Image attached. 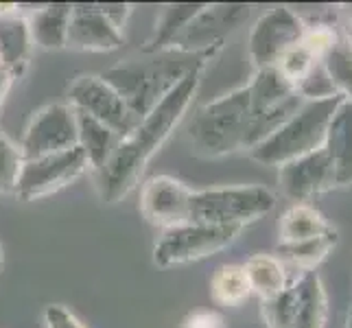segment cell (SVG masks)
I'll list each match as a JSON object with an SVG mask.
<instances>
[{"label":"cell","instance_id":"cell-31","mask_svg":"<svg viewBox=\"0 0 352 328\" xmlns=\"http://www.w3.org/2000/svg\"><path fill=\"white\" fill-rule=\"evenodd\" d=\"M348 328H352V307H350V315H348Z\"/></svg>","mask_w":352,"mask_h":328},{"label":"cell","instance_id":"cell-18","mask_svg":"<svg viewBox=\"0 0 352 328\" xmlns=\"http://www.w3.org/2000/svg\"><path fill=\"white\" fill-rule=\"evenodd\" d=\"M70 14H72V5L68 3H53L35 9L27 18L33 46H40L44 51L66 48Z\"/></svg>","mask_w":352,"mask_h":328},{"label":"cell","instance_id":"cell-29","mask_svg":"<svg viewBox=\"0 0 352 328\" xmlns=\"http://www.w3.org/2000/svg\"><path fill=\"white\" fill-rule=\"evenodd\" d=\"M44 324L46 328H88L75 313L62 305H48L44 309Z\"/></svg>","mask_w":352,"mask_h":328},{"label":"cell","instance_id":"cell-10","mask_svg":"<svg viewBox=\"0 0 352 328\" xmlns=\"http://www.w3.org/2000/svg\"><path fill=\"white\" fill-rule=\"evenodd\" d=\"M77 112L68 103H51L33 114L20 140L22 160H38L44 155L77 147Z\"/></svg>","mask_w":352,"mask_h":328},{"label":"cell","instance_id":"cell-2","mask_svg":"<svg viewBox=\"0 0 352 328\" xmlns=\"http://www.w3.org/2000/svg\"><path fill=\"white\" fill-rule=\"evenodd\" d=\"M221 48L186 53L177 48L129 57L101 72V77L123 96L127 107L140 120L171 92L177 83L195 70H206Z\"/></svg>","mask_w":352,"mask_h":328},{"label":"cell","instance_id":"cell-9","mask_svg":"<svg viewBox=\"0 0 352 328\" xmlns=\"http://www.w3.org/2000/svg\"><path fill=\"white\" fill-rule=\"evenodd\" d=\"M88 157L79 147L44 155L38 160H27L22 164L18 177L16 195L22 201H35L53 195V193L70 186L88 171Z\"/></svg>","mask_w":352,"mask_h":328},{"label":"cell","instance_id":"cell-11","mask_svg":"<svg viewBox=\"0 0 352 328\" xmlns=\"http://www.w3.org/2000/svg\"><path fill=\"white\" fill-rule=\"evenodd\" d=\"M307 22L289 7H274L263 14L250 33V57L256 70L274 68L289 48L302 42Z\"/></svg>","mask_w":352,"mask_h":328},{"label":"cell","instance_id":"cell-24","mask_svg":"<svg viewBox=\"0 0 352 328\" xmlns=\"http://www.w3.org/2000/svg\"><path fill=\"white\" fill-rule=\"evenodd\" d=\"M252 296L243 265H221L210 278V298L217 307L236 309Z\"/></svg>","mask_w":352,"mask_h":328},{"label":"cell","instance_id":"cell-21","mask_svg":"<svg viewBox=\"0 0 352 328\" xmlns=\"http://www.w3.org/2000/svg\"><path fill=\"white\" fill-rule=\"evenodd\" d=\"M243 270H245L252 294L263 302L272 300L289 285L285 263L274 254H254L245 261Z\"/></svg>","mask_w":352,"mask_h":328},{"label":"cell","instance_id":"cell-23","mask_svg":"<svg viewBox=\"0 0 352 328\" xmlns=\"http://www.w3.org/2000/svg\"><path fill=\"white\" fill-rule=\"evenodd\" d=\"M333 90L352 101V38L348 33H337L333 46L320 59Z\"/></svg>","mask_w":352,"mask_h":328},{"label":"cell","instance_id":"cell-5","mask_svg":"<svg viewBox=\"0 0 352 328\" xmlns=\"http://www.w3.org/2000/svg\"><path fill=\"white\" fill-rule=\"evenodd\" d=\"M276 195L265 186H221L208 190H192L188 223L245 228L270 215Z\"/></svg>","mask_w":352,"mask_h":328},{"label":"cell","instance_id":"cell-34","mask_svg":"<svg viewBox=\"0 0 352 328\" xmlns=\"http://www.w3.org/2000/svg\"><path fill=\"white\" fill-rule=\"evenodd\" d=\"M0 68H3V66H0Z\"/></svg>","mask_w":352,"mask_h":328},{"label":"cell","instance_id":"cell-22","mask_svg":"<svg viewBox=\"0 0 352 328\" xmlns=\"http://www.w3.org/2000/svg\"><path fill=\"white\" fill-rule=\"evenodd\" d=\"M204 9L201 3H177V5H166L162 9L160 18L155 22L153 35L149 38L147 46L142 48V53H157V51H168L173 48L177 38L188 27V22L195 18Z\"/></svg>","mask_w":352,"mask_h":328},{"label":"cell","instance_id":"cell-12","mask_svg":"<svg viewBox=\"0 0 352 328\" xmlns=\"http://www.w3.org/2000/svg\"><path fill=\"white\" fill-rule=\"evenodd\" d=\"M192 190L171 175H153L142 182L138 208L147 223L162 228L164 232L171 228L188 223Z\"/></svg>","mask_w":352,"mask_h":328},{"label":"cell","instance_id":"cell-13","mask_svg":"<svg viewBox=\"0 0 352 328\" xmlns=\"http://www.w3.org/2000/svg\"><path fill=\"white\" fill-rule=\"evenodd\" d=\"M248 5H204V9L182 31L173 48L186 53L223 48L226 38L236 31L239 24L248 20Z\"/></svg>","mask_w":352,"mask_h":328},{"label":"cell","instance_id":"cell-19","mask_svg":"<svg viewBox=\"0 0 352 328\" xmlns=\"http://www.w3.org/2000/svg\"><path fill=\"white\" fill-rule=\"evenodd\" d=\"M335 228L326 221V217L315 210L311 204H296L283 215L278 223V245H294V243L311 241L318 237L333 234Z\"/></svg>","mask_w":352,"mask_h":328},{"label":"cell","instance_id":"cell-33","mask_svg":"<svg viewBox=\"0 0 352 328\" xmlns=\"http://www.w3.org/2000/svg\"><path fill=\"white\" fill-rule=\"evenodd\" d=\"M348 16H350V20H352V5L348 7Z\"/></svg>","mask_w":352,"mask_h":328},{"label":"cell","instance_id":"cell-3","mask_svg":"<svg viewBox=\"0 0 352 328\" xmlns=\"http://www.w3.org/2000/svg\"><path fill=\"white\" fill-rule=\"evenodd\" d=\"M252 107L248 86L201 105L188 125V140L201 155L219 157L252 147Z\"/></svg>","mask_w":352,"mask_h":328},{"label":"cell","instance_id":"cell-28","mask_svg":"<svg viewBox=\"0 0 352 328\" xmlns=\"http://www.w3.org/2000/svg\"><path fill=\"white\" fill-rule=\"evenodd\" d=\"M179 328H228L226 318L214 309H197L190 311L184 320H182Z\"/></svg>","mask_w":352,"mask_h":328},{"label":"cell","instance_id":"cell-26","mask_svg":"<svg viewBox=\"0 0 352 328\" xmlns=\"http://www.w3.org/2000/svg\"><path fill=\"white\" fill-rule=\"evenodd\" d=\"M320 64V59L315 57L309 48L305 46V44H296L294 48H289V51L278 59V64L274 66L280 75L294 86L296 90L302 86V81H305L311 72H313V68Z\"/></svg>","mask_w":352,"mask_h":328},{"label":"cell","instance_id":"cell-14","mask_svg":"<svg viewBox=\"0 0 352 328\" xmlns=\"http://www.w3.org/2000/svg\"><path fill=\"white\" fill-rule=\"evenodd\" d=\"M123 44V29H118L110 20L101 3L72 5L66 48L83 53H110Z\"/></svg>","mask_w":352,"mask_h":328},{"label":"cell","instance_id":"cell-27","mask_svg":"<svg viewBox=\"0 0 352 328\" xmlns=\"http://www.w3.org/2000/svg\"><path fill=\"white\" fill-rule=\"evenodd\" d=\"M22 153L20 147H16L3 131H0V195H9L18 186V177L22 171Z\"/></svg>","mask_w":352,"mask_h":328},{"label":"cell","instance_id":"cell-15","mask_svg":"<svg viewBox=\"0 0 352 328\" xmlns=\"http://www.w3.org/2000/svg\"><path fill=\"white\" fill-rule=\"evenodd\" d=\"M278 184L287 197L305 204L320 193L335 188L333 164L324 149L311 151L298 160L278 166Z\"/></svg>","mask_w":352,"mask_h":328},{"label":"cell","instance_id":"cell-17","mask_svg":"<svg viewBox=\"0 0 352 328\" xmlns=\"http://www.w3.org/2000/svg\"><path fill=\"white\" fill-rule=\"evenodd\" d=\"M333 164L335 186L352 184V101H342L326 131L324 147Z\"/></svg>","mask_w":352,"mask_h":328},{"label":"cell","instance_id":"cell-16","mask_svg":"<svg viewBox=\"0 0 352 328\" xmlns=\"http://www.w3.org/2000/svg\"><path fill=\"white\" fill-rule=\"evenodd\" d=\"M31 51L33 42L27 18L18 14V7L0 5V66L20 79Z\"/></svg>","mask_w":352,"mask_h":328},{"label":"cell","instance_id":"cell-6","mask_svg":"<svg viewBox=\"0 0 352 328\" xmlns=\"http://www.w3.org/2000/svg\"><path fill=\"white\" fill-rule=\"evenodd\" d=\"M261 315L267 328H326L329 300L318 272H302L280 294L263 302Z\"/></svg>","mask_w":352,"mask_h":328},{"label":"cell","instance_id":"cell-30","mask_svg":"<svg viewBox=\"0 0 352 328\" xmlns=\"http://www.w3.org/2000/svg\"><path fill=\"white\" fill-rule=\"evenodd\" d=\"M14 81H16V77L11 75V72H7L5 68H0V107H3L11 88H14Z\"/></svg>","mask_w":352,"mask_h":328},{"label":"cell","instance_id":"cell-32","mask_svg":"<svg viewBox=\"0 0 352 328\" xmlns=\"http://www.w3.org/2000/svg\"><path fill=\"white\" fill-rule=\"evenodd\" d=\"M0 270H3V248H0Z\"/></svg>","mask_w":352,"mask_h":328},{"label":"cell","instance_id":"cell-8","mask_svg":"<svg viewBox=\"0 0 352 328\" xmlns=\"http://www.w3.org/2000/svg\"><path fill=\"white\" fill-rule=\"evenodd\" d=\"M68 105L75 112L88 114L105 127L116 131L120 138L129 136L140 118L127 107L120 96L101 75H79L68 88Z\"/></svg>","mask_w":352,"mask_h":328},{"label":"cell","instance_id":"cell-4","mask_svg":"<svg viewBox=\"0 0 352 328\" xmlns=\"http://www.w3.org/2000/svg\"><path fill=\"white\" fill-rule=\"evenodd\" d=\"M344 96L305 101L298 112L287 118L272 136L250 149V157L267 166H283L291 160L324 147L326 131Z\"/></svg>","mask_w":352,"mask_h":328},{"label":"cell","instance_id":"cell-1","mask_svg":"<svg viewBox=\"0 0 352 328\" xmlns=\"http://www.w3.org/2000/svg\"><path fill=\"white\" fill-rule=\"evenodd\" d=\"M204 70L190 72L157 103L151 112L136 125L129 136L118 142L114 155L101 171L94 173L96 190L105 204H116L136 188L140 175L151 157L164 147L171 133L184 118L186 109L199 90Z\"/></svg>","mask_w":352,"mask_h":328},{"label":"cell","instance_id":"cell-7","mask_svg":"<svg viewBox=\"0 0 352 328\" xmlns=\"http://www.w3.org/2000/svg\"><path fill=\"white\" fill-rule=\"evenodd\" d=\"M243 232L241 228L184 223L166 230L153 248V263L157 267H175L208 259L230 248Z\"/></svg>","mask_w":352,"mask_h":328},{"label":"cell","instance_id":"cell-20","mask_svg":"<svg viewBox=\"0 0 352 328\" xmlns=\"http://www.w3.org/2000/svg\"><path fill=\"white\" fill-rule=\"evenodd\" d=\"M77 131H79L77 147L86 153L88 166L94 173L101 171V168L110 162L118 142L123 140L116 131H112L110 127L99 123V120H94L88 114H81V112H77Z\"/></svg>","mask_w":352,"mask_h":328},{"label":"cell","instance_id":"cell-25","mask_svg":"<svg viewBox=\"0 0 352 328\" xmlns=\"http://www.w3.org/2000/svg\"><path fill=\"white\" fill-rule=\"evenodd\" d=\"M335 245H337V232L294 243V245H278V259L289 265H296L302 272H313L315 267L329 256V252Z\"/></svg>","mask_w":352,"mask_h":328}]
</instances>
